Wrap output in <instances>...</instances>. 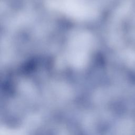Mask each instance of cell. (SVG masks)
I'll return each instance as SVG.
<instances>
[{
	"instance_id": "cell-1",
	"label": "cell",
	"mask_w": 135,
	"mask_h": 135,
	"mask_svg": "<svg viewBox=\"0 0 135 135\" xmlns=\"http://www.w3.org/2000/svg\"><path fill=\"white\" fill-rule=\"evenodd\" d=\"M51 5L72 17L79 20L93 18L97 10L88 0H51Z\"/></svg>"
},
{
	"instance_id": "cell-2",
	"label": "cell",
	"mask_w": 135,
	"mask_h": 135,
	"mask_svg": "<svg viewBox=\"0 0 135 135\" xmlns=\"http://www.w3.org/2000/svg\"><path fill=\"white\" fill-rule=\"evenodd\" d=\"M72 44L70 51L71 61L74 65H82L86 61L90 50V37L85 35H79Z\"/></svg>"
}]
</instances>
